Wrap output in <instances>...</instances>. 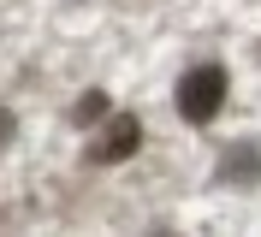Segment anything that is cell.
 I'll return each instance as SVG.
<instances>
[{
	"label": "cell",
	"mask_w": 261,
	"mask_h": 237,
	"mask_svg": "<svg viewBox=\"0 0 261 237\" xmlns=\"http://www.w3.org/2000/svg\"><path fill=\"white\" fill-rule=\"evenodd\" d=\"M143 148V119L137 113H107L95 130V142H89V160L95 166H119V160H130Z\"/></svg>",
	"instance_id": "2"
},
{
	"label": "cell",
	"mask_w": 261,
	"mask_h": 237,
	"mask_svg": "<svg viewBox=\"0 0 261 237\" xmlns=\"http://www.w3.org/2000/svg\"><path fill=\"white\" fill-rule=\"evenodd\" d=\"M214 178H220V184H231V190H244V184H255L261 178V142H231L226 148V160H220V166H214Z\"/></svg>",
	"instance_id": "3"
},
{
	"label": "cell",
	"mask_w": 261,
	"mask_h": 237,
	"mask_svg": "<svg viewBox=\"0 0 261 237\" xmlns=\"http://www.w3.org/2000/svg\"><path fill=\"white\" fill-rule=\"evenodd\" d=\"M18 137V119H12V107H0V148Z\"/></svg>",
	"instance_id": "5"
},
{
	"label": "cell",
	"mask_w": 261,
	"mask_h": 237,
	"mask_svg": "<svg viewBox=\"0 0 261 237\" xmlns=\"http://www.w3.org/2000/svg\"><path fill=\"white\" fill-rule=\"evenodd\" d=\"M107 113H113V107H107V89H89L77 107H71V130H95Z\"/></svg>",
	"instance_id": "4"
},
{
	"label": "cell",
	"mask_w": 261,
	"mask_h": 237,
	"mask_svg": "<svg viewBox=\"0 0 261 237\" xmlns=\"http://www.w3.org/2000/svg\"><path fill=\"white\" fill-rule=\"evenodd\" d=\"M226 89H231V77H226V65H190L178 77V89H172V101H178V119L184 125H214L220 119V107H226Z\"/></svg>",
	"instance_id": "1"
}]
</instances>
